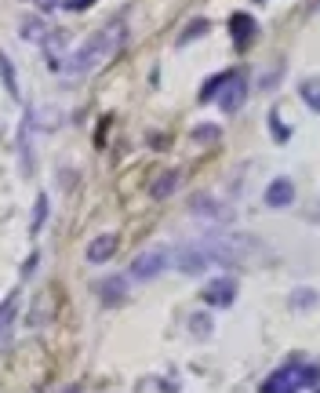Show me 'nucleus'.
Wrapping results in <instances>:
<instances>
[{"label":"nucleus","instance_id":"obj_1","mask_svg":"<svg viewBox=\"0 0 320 393\" xmlns=\"http://www.w3.org/2000/svg\"><path fill=\"white\" fill-rule=\"evenodd\" d=\"M120 44H124V22H106L99 33H91L84 44H77L66 59L51 62V66L66 84H77V80L91 77L95 70H102V66L120 52Z\"/></svg>","mask_w":320,"mask_h":393},{"label":"nucleus","instance_id":"obj_2","mask_svg":"<svg viewBox=\"0 0 320 393\" xmlns=\"http://www.w3.org/2000/svg\"><path fill=\"white\" fill-rule=\"evenodd\" d=\"M171 262H175L171 248H160V244H157V248H146L131 262V277H135V281H153V277H160Z\"/></svg>","mask_w":320,"mask_h":393},{"label":"nucleus","instance_id":"obj_3","mask_svg":"<svg viewBox=\"0 0 320 393\" xmlns=\"http://www.w3.org/2000/svg\"><path fill=\"white\" fill-rule=\"evenodd\" d=\"M317 379H320L317 368H284V371H277L273 379L266 383V393H295L298 386L317 383Z\"/></svg>","mask_w":320,"mask_h":393},{"label":"nucleus","instance_id":"obj_4","mask_svg":"<svg viewBox=\"0 0 320 393\" xmlns=\"http://www.w3.org/2000/svg\"><path fill=\"white\" fill-rule=\"evenodd\" d=\"M233 299H237V284L233 281H211V284H204V302L207 306H233Z\"/></svg>","mask_w":320,"mask_h":393},{"label":"nucleus","instance_id":"obj_5","mask_svg":"<svg viewBox=\"0 0 320 393\" xmlns=\"http://www.w3.org/2000/svg\"><path fill=\"white\" fill-rule=\"evenodd\" d=\"M244 95H248L244 77H240V73H230V80H226V95H222V109H226V113H237L240 106H244Z\"/></svg>","mask_w":320,"mask_h":393},{"label":"nucleus","instance_id":"obj_6","mask_svg":"<svg viewBox=\"0 0 320 393\" xmlns=\"http://www.w3.org/2000/svg\"><path fill=\"white\" fill-rule=\"evenodd\" d=\"M295 201V186H291V178H273L266 190V204L269 208H287Z\"/></svg>","mask_w":320,"mask_h":393},{"label":"nucleus","instance_id":"obj_7","mask_svg":"<svg viewBox=\"0 0 320 393\" xmlns=\"http://www.w3.org/2000/svg\"><path fill=\"white\" fill-rule=\"evenodd\" d=\"M117 233H102V237H95L91 244H88V262H106V259H113L117 255Z\"/></svg>","mask_w":320,"mask_h":393},{"label":"nucleus","instance_id":"obj_8","mask_svg":"<svg viewBox=\"0 0 320 393\" xmlns=\"http://www.w3.org/2000/svg\"><path fill=\"white\" fill-rule=\"evenodd\" d=\"M15 309H19V295H8L0 302V350L11 342V324H15Z\"/></svg>","mask_w":320,"mask_h":393},{"label":"nucleus","instance_id":"obj_9","mask_svg":"<svg viewBox=\"0 0 320 393\" xmlns=\"http://www.w3.org/2000/svg\"><path fill=\"white\" fill-rule=\"evenodd\" d=\"M230 33H233V40L237 44H248L255 37V22H251V15H233L230 19Z\"/></svg>","mask_w":320,"mask_h":393},{"label":"nucleus","instance_id":"obj_10","mask_svg":"<svg viewBox=\"0 0 320 393\" xmlns=\"http://www.w3.org/2000/svg\"><path fill=\"white\" fill-rule=\"evenodd\" d=\"M0 80H4V88H8V95L11 98H19V80H15V66H11V59L0 52Z\"/></svg>","mask_w":320,"mask_h":393},{"label":"nucleus","instance_id":"obj_11","mask_svg":"<svg viewBox=\"0 0 320 393\" xmlns=\"http://www.w3.org/2000/svg\"><path fill=\"white\" fill-rule=\"evenodd\" d=\"M175 186H179V175H175V171H168V175H160L157 178V183H153V196H157V201H164V196L175 190Z\"/></svg>","mask_w":320,"mask_h":393},{"label":"nucleus","instance_id":"obj_12","mask_svg":"<svg viewBox=\"0 0 320 393\" xmlns=\"http://www.w3.org/2000/svg\"><path fill=\"white\" fill-rule=\"evenodd\" d=\"M302 98H306V102L320 113V84H317V80H302Z\"/></svg>","mask_w":320,"mask_h":393},{"label":"nucleus","instance_id":"obj_13","mask_svg":"<svg viewBox=\"0 0 320 393\" xmlns=\"http://www.w3.org/2000/svg\"><path fill=\"white\" fill-rule=\"evenodd\" d=\"M44 219H47V201H44V196H37V211H33V226H29V229H33V233H40Z\"/></svg>","mask_w":320,"mask_h":393},{"label":"nucleus","instance_id":"obj_14","mask_svg":"<svg viewBox=\"0 0 320 393\" xmlns=\"http://www.w3.org/2000/svg\"><path fill=\"white\" fill-rule=\"evenodd\" d=\"M193 139H197V142H215V139H218V128H215V124H204V128L193 131Z\"/></svg>","mask_w":320,"mask_h":393},{"label":"nucleus","instance_id":"obj_15","mask_svg":"<svg viewBox=\"0 0 320 393\" xmlns=\"http://www.w3.org/2000/svg\"><path fill=\"white\" fill-rule=\"evenodd\" d=\"M40 29H44L40 19H29V22L22 26V37H26V40H37V37H40Z\"/></svg>","mask_w":320,"mask_h":393},{"label":"nucleus","instance_id":"obj_16","mask_svg":"<svg viewBox=\"0 0 320 393\" xmlns=\"http://www.w3.org/2000/svg\"><path fill=\"white\" fill-rule=\"evenodd\" d=\"M95 0H66V8H73V11H80V8H91Z\"/></svg>","mask_w":320,"mask_h":393},{"label":"nucleus","instance_id":"obj_17","mask_svg":"<svg viewBox=\"0 0 320 393\" xmlns=\"http://www.w3.org/2000/svg\"><path fill=\"white\" fill-rule=\"evenodd\" d=\"M193 332H211V321H207V317L204 321H193Z\"/></svg>","mask_w":320,"mask_h":393}]
</instances>
